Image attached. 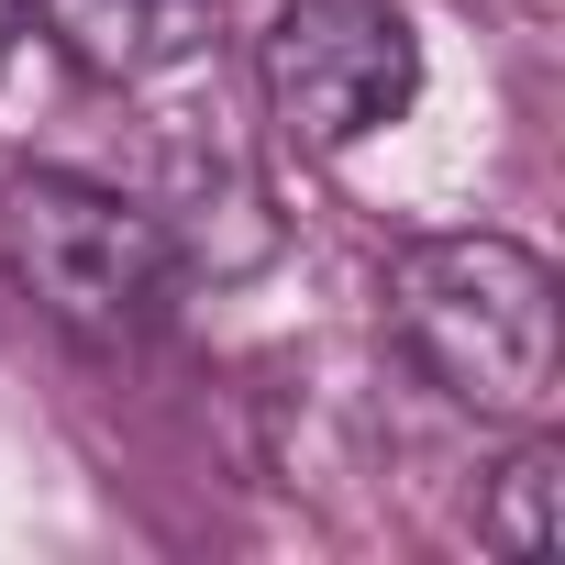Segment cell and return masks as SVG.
Segmentation results:
<instances>
[{
	"instance_id": "1",
	"label": "cell",
	"mask_w": 565,
	"mask_h": 565,
	"mask_svg": "<svg viewBox=\"0 0 565 565\" xmlns=\"http://www.w3.org/2000/svg\"><path fill=\"white\" fill-rule=\"evenodd\" d=\"M388 333L411 366L477 411V422H554L565 388V322H554V266L510 233H433L388 266Z\"/></svg>"
},
{
	"instance_id": "2",
	"label": "cell",
	"mask_w": 565,
	"mask_h": 565,
	"mask_svg": "<svg viewBox=\"0 0 565 565\" xmlns=\"http://www.w3.org/2000/svg\"><path fill=\"white\" fill-rule=\"evenodd\" d=\"M0 277L78 344H134L156 311H167V233L145 200L100 189V178H67V167H23L0 178Z\"/></svg>"
},
{
	"instance_id": "3",
	"label": "cell",
	"mask_w": 565,
	"mask_h": 565,
	"mask_svg": "<svg viewBox=\"0 0 565 565\" xmlns=\"http://www.w3.org/2000/svg\"><path fill=\"white\" fill-rule=\"evenodd\" d=\"M255 78H266V111L289 122V145L344 156L422 100V34L399 0H289L266 23Z\"/></svg>"
},
{
	"instance_id": "4",
	"label": "cell",
	"mask_w": 565,
	"mask_h": 565,
	"mask_svg": "<svg viewBox=\"0 0 565 565\" xmlns=\"http://www.w3.org/2000/svg\"><path fill=\"white\" fill-rule=\"evenodd\" d=\"M45 34H56L89 78L156 89V78H178V67L211 56L222 0H45Z\"/></svg>"
},
{
	"instance_id": "5",
	"label": "cell",
	"mask_w": 565,
	"mask_h": 565,
	"mask_svg": "<svg viewBox=\"0 0 565 565\" xmlns=\"http://www.w3.org/2000/svg\"><path fill=\"white\" fill-rule=\"evenodd\" d=\"M156 233H167V255H178L189 277H244V266L277 255V211H266V189H255L233 156H178Z\"/></svg>"
},
{
	"instance_id": "6",
	"label": "cell",
	"mask_w": 565,
	"mask_h": 565,
	"mask_svg": "<svg viewBox=\"0 0 565 565\" xmlns=\"http://www.w3.org/2000/svg\"><path fill=\"white\" fill-rule=\"evenodd\" d=\"M477 543H499V554H554V455H543V444H521V455L499 466V488H488V510H477Z\"/></svg>"
},
{
	"instance_id": "7",
	"label": "cell",
	"mask_w": 565,
	"mask_h": 565,
	"mask_svg": "<svg viewBox=\"0 0 565 565\" xmlns=\"http://www.w3.org/2000/svg\"><path fill=\"white\" fill-rule=\"evenodd\" d=\"M12 34H23V0H0V56H12Z\"/></svg>"
}]
</instances>
